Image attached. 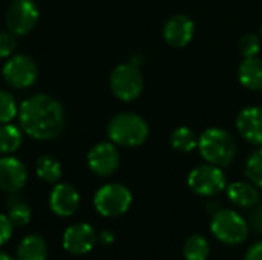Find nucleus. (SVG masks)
Instances as JSON below:
<instances>
[{"instance_id":"nucleus-1","label":"nucleus","mask_w":262,"mask_h":260,"mask_svg":"<svg viewBox=\"0 0 262 260\" xmlns=\"http://www.w3.org/2000/svg\"><path fill=\"white\" fill-rule=\"evenodd\" d=\"M18 118L25 133L40 141L57 138L64 126L63 106L45 93L23 101L18 109Z\"/></svg>"},{"instance_id":"nucleus-2","label":"nucleus","mask_w":262,"mask_h":260,"mask_svg":"<svg viewBox=\"0 0 262 260\" xmlns=\"http://www.w3.org/2000/svg\"><path fill=\"white\" fill-rule=\"evenodd\" d=\"M201 156L213 166L227 167L236 156V143L233 136L224 129L212 127L203 132L198 141Z\"/></svg>"},{"instance_id":"nucleus-3","label":"nucleus","mask_w":262,"mask_h":260,"mask_svg":"<svg viewBox=\"0 0 262 260\" xmlns=\"http://www.w3.org/2000/svg\"><path fill=\"white\" fill-rule=\"evenodd\" d=\"M111 141L121 147H138L149 135L147 123L137 113L123 112L115 115L107 124Z\"/></svg>"},{"instance_id":"nucleus-4","label":"nucleus","mask_w":262,"mask_h":260,"mask_svg":"<svg viewBox=\"0 0 262 260\" xmlns=\"http://www.w3.org/2000/svg\"><path fill=\"white\" fill-rule=\"evenodd\" d=\"M111 90L121 101H134L143 92V75L137 64L124 63L117 66L111 74Z\"/></svg>"},{"instance_id":"nucleus-5","label":"nucleus","mask_w":262,"mask_h":260,"mask_svg":"<svg viewBox=\"0 0 262 260\" xmlns=\"http://www.w3.org/2000/svg\"><path fill=\"white\" fill-rule=\"evenodd\" d=\"M210 228L213 236L227 245L243 244L249 236L247 222L233 210L218 211L212 219Z\"/></svg>"},{"instance_id":"nucleus-6","label":"nucleus","mask_w":262,"mask_h":260,"mask_svg":"<svg viewBox=\"0 0 262 260\" xmlns=\"http://www.w3.org/2000/svg\"><path fill=\"white\" fill-rule=\"evenodd\" d=\"M132 204V195L127 187L121 184L103 185L94 198L95 210L106 218H115L129 210Z\"/></svg>"},{"instance_id":"nucleus-7","label":"nucleus","mask_w":262,"mask_h":260,"mask_svg":"<svg viewBox=\"0 0 262 260\" xmlns=\"http://www.w3.org/2000/svg\"><path fill=\"white\" fill-rule=\"evenodd\" d=\"M187 184L196 195L215 196L226 188V175L218 166L203 164L190 172Z\"/></svg>"},{"instance_id":"nucleus-8","label":"nucleus","mask_w":262,"mask_h":260,"mask_svg":"<svg viewBox=\"0 0 262 260\" xmlns=\"http://www.w3.org/2000/svg\"><path fill=\"white\" fill-rule=\"evenodd\" d=\"M38 8L32 0H12L6 11V26L14 35L29 34L38 21Z\"/></svg>"},{"instance_id":"nucleus-9","label":"nucleus","mask_w":262,"mask_h":260,"mask_svg":"<svg viewBox=\"0 0 262 260\" xmlns=\"http://www.w3.org/2000/svg\"><path fill=\"white\" fill-rule=\"evenodd\" d=\"M5 81L15 89L31 87L37 80V66L28 55H14L3 66Z\"/></svg>"},{"instance_id":"nucleus-10","label":"nucleus","mask_w":262,"mask_h":260,"mask_svg":"<svg viewBox=\"0 0 262 260\" xmlns=\"http://www.w3.org/2000/svg\"><path fill=\"white\" fill-rule=\"evenodd\" d=\"M88 166L98 176H111L120 166V153L112 143L95 144L88 153Z\"/></svg>"},{"instance_id":"nucleus-11","label":"nucleus","mask_w":262,"mask_h":260,"mask_svg":"<svg viewBox=\"0 0 262 260\" xmlns=\"http://www.w3.org/2000/svg\"><path fill=\"white\" fill-rule=\"evenodd\" d=\"M97 242V234L89 224H74L63 234V247L74 256L89 253Z\"/></svg>"},{"instance_id":"nucleus-12","label":"nucleus","mask_w":262,"mask_h":260,"mask_svg":"<svg viewBox=\"0 0 262 260\" xmlns=\"http://www.w3.org/2000/svg\"><path fill=\"white\" fill-rule=\"evenodd\" d=\"M193 34H195V25L192 18H189L184 14H177L170 17L163 28L164 40L173 48L187 46L192 41Z\"/></svg>"},{"instance_id":"nucleus-13","label":"nucleus","mask_w":262,"mask_h":260,"mask_svg":"<svg viewBox=\"0 0 262 260\" xmlns=\"http://www.w3.org/2000/svg\"><path fill=\"white\" fill-rule=\"evenodd\" d=\"M49 205L57 216H72L80 207V195L71 184H57L49 195Z\"/></svg>"},{"instance_id":"nucleus-14","label":"nucleus","mask_w":262,"mask_h":260,"mask_svg":"<svg viewBox=\"0 0 262 260\" xmlns=\"http://www.w3.org/2000/svg\"><path fill=\"white\" fill-rule=\"evenodd\" d=\"M28 172L23 162L15 158H0V188L8 193H15L26 184Z\"/></svg>"},{"instance_id":"nucleus-15","label":"nucleus","mask_w":262,"mask_h":260,"mask_svg":"<svg viewBox=\"0 0 262 260\" xmlns=\"http://www.w3.org/2000/svg\"><path fill=\"white\" fill-rule=\"evenodd\" d=\"M236 129L246 141L262 146V107L252 106L243 109L236 118Z\"/></svg>"},{"instance_id":"nucleus-16","label":"nucleus","mask_w":262,"mask_h":260,"mask_svg":"<svg viewBox=\"0 0 262 260\" xmlns=\"http://www.w3.org/2000/svg\"><path fill=\"white\" fill-rule=\"evenodd\" d=\"M241 84L250 90H262V58H244L238 69Z\"/></svg>"},{"instance_id":"nucleus-17","label":"nucleus","mask_w":262,"mask_h":260,"mask_svg":"<svg viewBox=\"0 0 262 260\" xmlns=\"http://www.w3.org/2000/svg\"><path fill=\"white\" fill-rule=\"evenodd\" d=\"M48 247L41 236L29 234L17 247V260H46Z\"/></svg>"},{"instance_id":"nucleus-18","label":"nucleus","mask_w":262,"mask_h":260,"mask_svg":"<svg viewBox=\"0 0 262 260\" xmlns=\"http://www.w3.org/2000/svg\"><path fill=\"white\" fill-rule=\"evenodd\" d=\"M229 199L238 207H253L259 201V192L249 182H233L227 188Z\"/></svg>"},{"instance_id":"nucleus-19","label":"nucleus","mask_w":262,"mask_h":260,"mask_svg":"<svg viewBox=\"0 0 262 260\" xmlns=\"http://www.w3.org/2000/svg\"><path fill=\"white\" fill-rule=\"evenodd\" d=\"M6 208H8V218L15 227H25L31 221V208L29 205L17 195L9 196L6 201Z\"/></svg>"},{"instance_id":"nucleus-20","label":"nucleus","mask_w":262,"mask_h":260,"mask_svg":"<svg viewBox=\"0 0 262 260\" xmlns=\"http://www.w3.org/2000/svg\"><path fill=\"white\" fill-rule=\"evenodd\" d=\"M35 172L41 181L55 184L61 176V166L52 155H43L37 159Z\"/></svg>"},{"instance_id":"nucleus-21","label":"nucleus","mask_w":262,"mask_h":260,"mask_svg":"<svg viewBox=\"0 0 262 260\" xmlns=\"http://www.w3.org/2000/svg\"><path fill=\"white\" fill-rule=\"evenodd\" d=\"M200 136L189 127H178L170 135V144L178 152H192L198 147Z\"/></svg>"},{"instance_id":"nucleus-22","label":"nucleus","mask_w":262,"mask_h":260,"mask_svg":"<svg viewBox=\"0 0 262 260\" xmlns=\"http://www.w3.org/2000/svg\"><path fill=\"white\" fill-rule=\"evenodd\" d=\"M21 146V132L18 127L11 124L0 126V153L11 155Z\"/></svg>"},{"instance_id":"nucleus-23","label":"nucleus","mask_w":262,"mask_h":260,"mask_svg":"<svg viewBox=\"0 0 262 260\" xmlns=\"http://www.w3.org/2000/svg\"><path fill=\"white\" fill-rule=\"evenodd\" d=\"M184 257L187 260H206L210 253V245L203 236H190L184 244Z\"/></svg>"},{"instance_id":"nucleus-24","label":"nucleus","mask_w":262,"mask_h":260,"mask_svg":"<svg viewBox=\"0 0 262 260\" xmlns=\"http://www.w3.org/2000/svg\"><path fill=\"white\" fill-rule=\"evenodd\" d=\"M246 175L252 181V184L262 188V146L258 150H255L247 159Z\"/></svg>"},{"instance_id":"nucleus-25","label":"nucleus","mask_w":262,"mask_h":260,"mask_svg":"<svg viewBox=\"0 0 262 260\" xmlns=\"http://www.w3.org/2000/svg\"><path fill=\"white\" fill-rule=\"evenodd\" d=\"M17 104L14 97L8 92L0 89V124H8L17 115Z\"/></svg>"},{"instance_id":"nucleus-26","label":"nucleus","mask_w":262,"mask_h":260,"mask_svg":"<svg viewBox=\"0 0 262 260\" xmlns=\"http://www.w3.org/2000/svg\"><path fill=\"white\" fill-rule=\"evenodd\" d=\"M239 51L244 58L258 57L261 51V38L255 34H246L239 41Z\"/></svg>"},{"instance_id":"nucleus-27","label":"nucleus","mask_w":262,"mask_h":260,"mask_svg":"<svg viewBox=\"0 0 262 260\" xmlns=\"http://www.w3.org/2000/svg\"><path fill=\"white\" fill-rule=\"evenodd\" d=\"M17 46V40L9 32H0V58L9 57Z\"/></svg>"},{"instance_id":"nucleus-28","label":"nucleus","mask_w":262,"mask_h":260,"mask_svg":"<svg viewBox=\"0 0 262 260\" xmlns=\"http://www.w3.org/2000/svg\"><path fill=\"white\" fill-rule=\"evenodd\" d=\"M12 222L6 215H0V247L6 244L12 236Z\"/></svg>"},{"instance_id":"nucleus-29","label":"nucleus","mask_w":262,"mask_h":260,"mask_svg":"<svg viewBox=\"0 0 262 260\" xmlns=\"http://www.w3.org/2000/svg\"><path fill=\"white\" fill-rule=\"evenodd\" d=\"M246 260H262V242H256L249 248Z\"/></svg>"},{"instance_id":"nucleus-30","label":"nucleus","mask_w":262,"mask_h":260,"mask_svg":"<svg viewBox=\"0 0 262 260\" xmlns=\"http://www.w3.org/2000/svg\"><path fill=\"white\" fill-rule=\"evenodd\" d=\"M252 225H253V228H255L258 233H262V204L256 208V211L253 213Z\"/></svg>"},{"instance_id":"nucleus-31","label":"nucleus","mask_w":262,"mask_h":260,"mask_svg":"<svg viewBox=\"0 0 262 260\" xmlns=\"http://www.w3.org/2000/svg\"><path fill=\"white\" fill-rule=\"evenodd\" d=\"M98 239H100L101 244L109 245V244H112V241H114V234H112L111 231H101L100 236H98Z\"/></svg>"},{"instance_id":"nucleus-32","label":"nucleus","mask_w":262,"mask_h":260,"mask_svg":"<svg viewBox=\"0 0 262 260\" xmlns=\"http://www.w3.org/2000/svg\"><path fill=\"white\" fill-rule=\"evenodd\" d=\"M0 260H15V259H12L11 256H8V254H5V253H0Z\"/></svg>"},{"instance_id":"nucleus-33","label":"nucleus","mask_w":262,"mask_h":260,"mask_svg":"<svg viewBox=\"0 0 262 260\" xmlns=\"http://www.w3.org/2000/svg\"><path fill=\"white\" fill-rule=\"evenodd\" d=\"M261 37H262V26H261Z\"/></svg>"}]
</instances>
